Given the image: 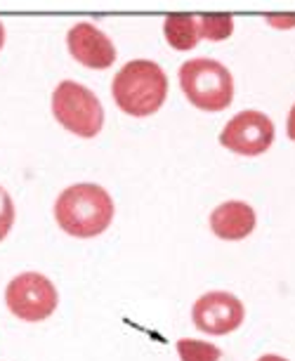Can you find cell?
I'll list each match as a JSON object with an SVG mask.
<instances>
[{
  "label": "cell",
  "instance_id": "7a4b0ae2",
  "mask_svg": "<svg viewBox=\"0 0 295 361\" xmlns=\"http://www.w3.org/2000/svg\"><path fill=\"white\" fill-rule=\"evenodd\" d=\"M168 87V76L159 62L130 59L116 71L112 80V97L123 114L133 118H149L166 104Z\"/></svg>",
  "mask_w": 295,
  "mask_h": 361
},
{
  "label": "cell",
  "instance_id": "8992f818",
  "mask_svg": "<svg viewBox=\"0 0 295 361\" xmlns=\"http://www.w3.org/2000/svg\"><path fill=\"white\" fill-rule=\"evenodd\" d=\"M277 128L267 114L258 109H243L224 123L219 133V145L239 156H263L272 149Z\"/></svg>",
  "mask_w": 295,
  "mask_h": 361
},
{
  "label": "cell",
  "instance_id": "30bf717a",
  "mask_svg": "<svg viewBox=\"0 0 295 361\" xmlns=\"http://www.w3.org/2000/svg\"><path fill=\"white\" fill-rule=\"evenodd\" d=\"M163 36H166L168 45L175 52L194 50L196 43L201 40V31H198V15L191 12H173L163 19Z\"/></svg>",
  "mask_w": 295,
  "mask_h": 361
},
{
  "label": "cell",
  "instance_id": "277c9868",
  "mask_svg": "<svg viewBox=\"0 0 295 361\" xmlns=\"http://www.w3.org/2000/svg\"><path fill=\"white\" fill-rule=\"evenodd\" d=\"M52 116L66 133L92 140L104 128V106L90 87L78 80H61L52 90Z\"/></svg>",
  "mask_w": 295,
  "mask_h": 361
},
{
  "label": "cell",
  "instance_id": "8fae6325",
  "mask_svg": "<svg viewBox=\"0 0 295 361\" xmlns=\"http://www.w3.org/2000/svg\"><path fill=\"white\" fill-rule=\"evenodd\" d=\"M198 31H201V38L210 40V43H222L234 33V15L229 12L198 15Z\"/></svg>",
  "mask_w": 295,
  "mask_h": 361
},
{
  "label": "cell",
  "instance_id": "ba28073f",
  "mask_svg": "<svg viewBox=\"0 0 295 361\" xmlns=\"http://www.w3.org/2000/svg\"><path fill=\"white\" fill-rule=\"evenodd\" d=\"M66 47L73 59L92 71H107L116 64V45L100 26L92 22L73 24L66 33Z\"/></svg>",
  "mask_w": 295,
  "mask_h": 361
},
{
  "label": "cell",
  "instance_id": "4fadbf2b",
  "mask_svg": "<svg viewBox=\"0 0 295 361\" xmlns=\"http://www.w3.org/2000/svg\"><path fill=\"white\" fill-rule=\"evenodd\" d=\"M15 201L8 194V189L0 185V241L8 238L12 224H15Z\"/></svg>",
  "mask_w": 295,
  "mask_h": 361
},
{
  "label": "cell",
  "instance_id": "5bb4252c",
  "mask_svg": "<svg viewBox=\"0 0 295 361\" xmlns=\"http://www.w3.org/2000/svg\"><path fill=\"white\" fill-rule=\"evenodd\" d=\"M265 24L274 31H293L295 29V12H272L265 15Z\"/></svg>",
  "mask_w": 295,
  "mask_h": 361
},
{
  "label": "cell",
  "instance_id": "7c38bea8",
  "mask_svg": "<svg viewBox=\"0 0 295 361\" xmlns=\"http://www.w3.org/2000/svg\"><path fill=\"white\" fill-rule=\"evenodd\" d=\"M180 361H219L222 359V350L212 343H203L196 338H180L175 343Z\"/></svg>",
  "mask_w": 295,
  "mask_h": 361
},
{
  "label": "cell",
  "instance_id": "52a82bcc",
  "mask_svg": "<svg viewBox=\"0 0 295 361\" xmlns=\"http://www.w3.org/2000/svg\"><path fill=\"white\" fill-rule=\"evenodd\" d=\"M246 307L234 293L210 290L201 295L191 307V322L205 336H227L241 329Z\"/></svg>",
  "mask_w": 295,
  "mask_h": 361
},
{
  "label": "cell",
  "instance_id": "9c48e42d",
  "mask_svg": "<svg viewBox=\"0 0 295 361\" xmlns=\"http://www.w3.org/2000/svg\"><path fill=\"white\" fill-rule=\"evenodd\" d=\"M210 231L222 241H243L258 224L255 208L246 201H224L210 213Z\"/></svg>",
  "mask_w": 295,
  "mask_h": 361
},
{
  "label": "cell",
  "instance_id": "2e32d148",
  "mask_svg": "<svg viewBox=\"0 0 295 361\" xmlns=\"http://www.w3.org/2000/svg\"><path fill=\"white\" fill-rule=\"evenodd\" d=\"M258 361H288L286 357H279V354H263Z\"/></svg>",
  "mask_w": 295,
  "mask_h": 361
},
{
  "label": "cell",
  "instance_id": "6da1fadb",
  "mask_svg": "<svg viewBox=\"0 0 295 361\" xmlns=\"http://www.w3.org/2000/svg\"><path fill=\"white\" fill-rule=\"evenodd\" d=\"M54 222L73 238H95L112 227L114 199L102 185L78 182L66 187L54 201Z\"/></svg>",
  "mask_w": 295,
  "mask_h": 361
},
{
  "label": "cell",
  "instance_id": "5b68a950",
  "mask_svg": "<svg viewBox=\"0 0 295 361\" xmlns=\"http://www.w3.org/2000/svg\"><path fill=\"white\" fill-rule=\"evenodd\" d=\"M5 305L10 314L26 324H40L54 314L59 305V293L45 274L24 271L17 274L5 288Z\"/></svg>",
  "mask_w": 295,
  "mask_h": 361
},
{
  "label": "cell",
  "instance_id": "3957f363",
  "mask_svg": "<svg viewBox=\"0 0 295 361\" xmlns=\"http://www.w3.org/2000/svg\"><path fill=\"white\" fill-rule=\"evenodd\" d=\"M177 80L187 102L198 111L219 114L234 102V76L217 59H187L177 71Z\"/></svg>",
  "mask_w": 295,
  "mask_h": 361
},
{
  "label": "cell",
  "instance_id": "9a60e30c",
  "mask_svg": "<svg viewBox=\"0 0 295 361\" xmlns=\"http://www.w3.org/2000/svg\"><path fill=\"white\" fill-rule=\"evenodd\" d=\"M286 135H288V140L295 142V102H293L291 111H288V118H286Z\"/></svg>",
  "mask_w": 295,
  "mask_h": 361
},
{
  "label": "cell",
  "instance_id": "e0dca14e",
  "mask_svg": "<svg viewBox=\"0 0 295 361\" xmlns=\"http://www.w3.org/2000/svg\"><path fill=\"white\" fill-rule=\"evenodd\" d=\"M3 45H5V26L0 22V50H3Z\"/></svg>",
  "mask_w": 295,
  "mask_h": 361
}]
</instances>
